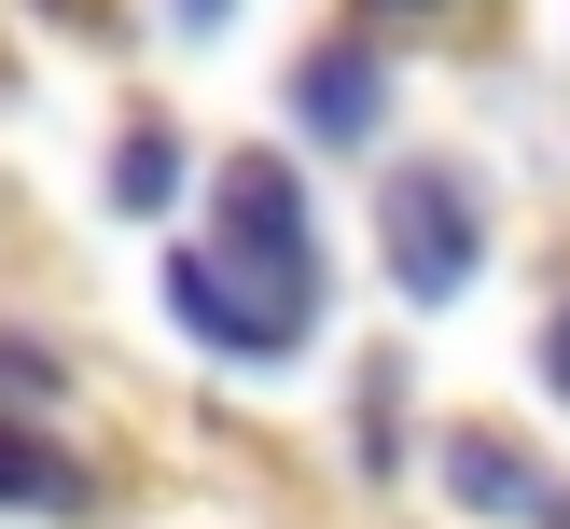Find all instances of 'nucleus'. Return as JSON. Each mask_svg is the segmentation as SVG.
Wrapping results in <instances>:
<instances>
[{"label":"nucleus","instance_id":"obj_9","mask_svg":"<svg viewBox=\"0 0 570 529\" xmlns=\"http://www.w3.org/2000/svg\"><path fill=\"white\" fill-rule=\"evenodd\" d=\"M543 390H557V404H570V306H557V321H543Z\"/></svg>","mask_w":570,"mask_h":529},{"label":"nucleus","instance_id":"obj_4","mask_svg":"<svg viewBox=\"0 0 570 529\" xmlns=\"http://www.w3.org/2000/svg\"><path fill=\"white\" fill-rule=\"evenodd\" d=\"M432 473H445V501L460 516H515V529H543L557 516V473H529V445L515 432H432Z\"/></svg>","mask_w":570,"mask_h":529},{"label":"nucleus","instance_id":"obj_8","mask_svg":"<svg viewBox=\"0 0 570 529\" xmlns=\"http://www.w3.org/2000/svg\"><path fill=\"white\" fill-rule=\"evenodd\" d=\"M0 390H56V349H28V334H0Z\"/></svg>","mask_w":570,"mask_h":529},{"label":"nucleus","instance_id":"obj_10","mask_svg":"<svg viewBox=\"0 0 570 529\" xmlns=\"http://www.w3.org/2000/svg\"><path fill=\"white\" fill-rule=\"evenodd\" d=\"M376 14H445V0H376Z\"/></svg>","mask_w":570,"mask_h":529},{"label":"nucleus","instance_id":"obj_1","mask_svg":"<svg viewBox=\"0 0 570 529\" xmlns=\"http://www.w3.org/2000/svg\"><path fill=\"white\" fill-rule=\"evenodd\" d=\"M209 223H223V237H209L223 278L265 306V334L306 349V334H321V223H306L293 154H223V167H209Z\"/></svg>","mask_w":570,"mask_h":529},{"label":"nucleus","instance_id":"obj_5","mask_svg":"<svg viewBox=\"0 0 570 529\" xmlns=\"http://www.w3.org/2000/svg\"><path fill=\"white\" fill-rule=\"evenodd\" d=\"M154 278H167V306H181V334H195L209 362H293V349L265 334V306H250L237 278H223V251H167Z\"/></svg>","mask_w":570,"mask_h":529},{"label":"nucleus","instance_id":"obj_11","mask_svg":"<svg viewBox=\"0 0 570 529\" xmlns=\"http://www.w3.org/2000/svg\"><path fill=\"white\" fill-rule=\"evenodd\" d=\"M181 14H195V28H209V14H223V0H181Z\"/></svg>","mask_w":570,"mask_h":529},{"label":"nucleus","instance_id":"obj_12","mask_svg":"<svg viewBox=\"0 0 570 529\" xmlns=\"http://www.w3.org/2000/svg\"><path fill=\"white\" fill-rule=\"evenodd\" d=\"M56 14H98V0H56Z\"/></svg>","mask_w":570,"mask_h":529},{"label":"nucleus","instance_id":"obj_7","mask_svg":"<svg viewBox=\"0 0 570 529\" xmlns=\"http://www.w3.org/2000/svg\"><path fill=\"white\" fill-rule=\"evenodd\" d=\"M181 182H195V154H181L167 126H126V139H111V209H126V223H167Z\"/></svg>","mask_w":570,"mask_h":529},{"label":"nucleus","instance_id":"obj_3","mask_svg":"<svg viewBox=\"0 0 570 529\" xmlns=\"http://www.w3.org/2000/svg\"><path fill=\"white\" fill-rule=\"evenodd\" d=\"M293 111H306V139L362 154V139L390 126V56H376V42H306V56H293Z\"/></svg>","mask_w":570,"mask_h":529},{"label":"nucleus","instance_id":"obj_2","mask_svg":"<svg viewBox=\"0 0 570 529\" xmlns=\"http://www.w3.org/2000/svg\"><path fill=\"white\" fill-rule=\"evenodd\" d=\"M376 251H390V278H404V306H460L473 265H488L473 182H460V167H390V195H376Z\"/></svg>","mask_w":570,"mask_h":529},{"label":"nucleus","instance_id":"obj_6","mask_svg":"<svg viewBox=\"0 0 570 529\" xmlns=\"http://www.w3.org/2000/svg\"><path fill=\"white\" fill-rule=\"evenodd\" d=\"M83 501H98V473L70 445H42L28 418H0V516H83Z\"/></svg>","mask_w":570,"mask_h":529}]
</instances>
